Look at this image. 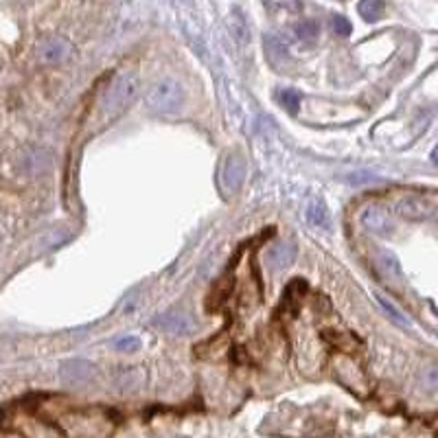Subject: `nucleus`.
I'll return each instance as SVG.
<instances>
[{"instance_id": "obj_1", "label": "nucleus", "mask_w": 438, "mask_h": 438, "mask_svg": "<svg viewBox=\"0 0 438 438\" xmlns=\"http://www.w3.org/2000/svg\"><path fill=\"white\" fill-rule=\"evenodd\" d=\"M138 93H140V79L136 73L116 75L105 88L103 99H101V110H103L105 121H112L116 116H121L136 101Z\"/></svg>"}, {"instance_id": "obj_2", "label": "nucleus", "mask_w": 438, "mask_h": 438, "mask_svg": "<svg viewBox=\"0 0 438 438\" xmlns=\"http://www.w3.org/2000/svg\"><path fill=\"white\" fill-rule=\"evenodd\" d=\"M184 101H187L184 85L173 77L156 79L147 90H145V103H147L150 110L158 114L180 112L184 108Z\"/></svg>"}, {"instance_id": "obj_3", "label": "nucleus", "mask_w": 438, "mask_h": 438, "mask_svg": "<svg viewBox=\"0 0 438 438\" xmlns=\"http://www.w3.org/2000/svg\"><path fill=\"white\" fill-rule=\"evenodd\" d=\"M62 427L71 438H108L112 434V421L99 410L68 412L62 419Z\"/></svg>"}, {"instance_id": "obj_4", "label": "nucleus", "mask_w": 438, "mask_h": 438, "mask_svg": "<svg viewBox=\"0 0 438 438\" xmlns=\"http://www.w3.org/2000/svg\"><path fill=\"white\" fill-rule=\"evenodd\" d=\"M392 211L401 217V219H407V221H425L429 217H434L436 209L434 204L421 195H403L395 202Z\"/></svg>"}, {"instance_id": "obj_5", "label": "nucleus", "mask_w": 438, "mask_h": 438, "mask_svg": "<svg viewBox=\"0 0 438 438\" xmlns=\"http://www.w3.org/2000/svg\"><path fill=\"white\" fill-rule=\"evenodd\" d=\"M154 327L169 335H189L195 331V320L184 309H169L154 318Z\"/></svg>"}, {"instance_id": "obj_6", "label": "nucleus", "mask_w": 438, "mask_h": 438, "mask_svg": "<svg viewBox=\"0 0 438 438\" xmlns=\"http://www.w3.org/2000/svg\"><path fill=\"white\" fill-rule=\"evenodd\" d=\"M360 221L368 232H372V235H390L395 228L388 209L382 207V204H368L360 215Z\"/></svg>"}, {"instance_id": "obj_7", "label": "nucleus", "mask_w": 438, "mask_h": 438, "mask_svg": "<svg viewBox=\"0 0 438 438\" xmlns=\"http://www.w3.org/2000/svg\"><path fill=\"white\" fill-rule=\"evenodd\" d=\"M246 180V160L241 154H230L221 167V187L226 193H237Z\"/></svg>"}, {"instance_id": "obj_8", "label": "nucleus", "mask_w": 438, "mask_h": 438, "mask_svg": "<svg viewBox=\"0 0 438 438\" xmlns=\"http://www.w3.org/2000/svg\"><path fill=\"white\" fill-rule=\"evenodd\" d=\"M38 55H40V60L46 62V64H62V62L71 60L73 44L64 38H48L40 44Z\"/></svg>"}, {"instance_id": "obj_9", "label": "nucleus", "mask_w": 438, "mask_h": 438, "mask_svg": "<svg viewBox=\"0 0 438 438\" xmlns=\"http://www.w3.org/2000/svg\"><path fill=\"white\" fill-rule=\"evenodd\" d=\"M62 372V379L71 386H81V384H88L95 375V366L90 362H83V360H68L62 364L60 368Z\"/></svg>"}, {"instance_id": "obj_10", "label": "nucleus", "mask_w": 438, "mask_h": 438, "mask_svg": "<svg viewBox=\"0 0 438 438\" xmlns=\"http://www.w3.org/2000/svg\"><path fill=\"white\" fill-rule=\"evenodd\" d=\"M266 261H268V266L272 270H285V268H289L291 263L296 261V246L287 244V241H281V244L272 246L266 252Z\"/></svg>"}, {"instance_id": "obj_11", "label": "nucleus", "mask_w": 438, "mask_h": 438, "mask_svg": "<svg viewBox=\"0 0 438 438\" xmlns=\"http://www.w3.org/2000/svg\"><path fill=\"white\" fill-rule=\"evenodd\" d=\"M375 266H377V272L382 274L384 278H388V281H395V278L403 276L401 263H399V259L390 250H379L377 256H375Z\"/></svg>"}, {"instance_id": "obj_12", "label": "nucleus", "mask_w": 438, "mask_h": 438, "mask_svg": "<svg viewBox=\"0 0 438 438\" xmlns=\"http://www.w3.org/2000/svg\"><path fill=\"white\" fill-rule=\"evenodd\" d=\"M307 219H309V224L316 226V228H323V230H329V228H331V217H329V209H327L325 199L313 197V199L309 202V207H307Z\"/></svg>"}, {"instance_id": "obj_13", "label": "nucleus", "mask_w": 438, "mask_h": 438, "mask_svg": "<svg viewBox=\"0 0 438 438\" xmlns=\"http://www.w3.org/2000/svg\"><path fill=\"white\" fill-rule=\"evenodd\" d=\"M266 53H268V60H270V64L274 68H285L289 64V51H287V46L278 38H274V36L266 38Z\"/></svg>"}, {"instance_id": "obj_14", "label": "nucleus", "mask_w": 438, "mask_h": 438, "mask_svg": "<svg viewBox=\"0 0 438 438\" xmlns=\"http://www.w3.org/2000/svg\"><path fill=\"white\" fill-rule=\"evenodd\" d=\"M228 28H230L232 38H235L239 44H248L250 42V24H248L246 16L241 14V9H235V11L230 14Z\"/></svg>"}, {"instance_id": "obj_15", "label": "nucleus", "mask_w": 438, "mask_h": 438, "mask_svg": "<svg viewBox=\"0 0 438 438\" xmlns=\"http://www.w3.org/2000/svg\"><path fill=\"white\" fill-rule=\"evenodd\" d=\"M375 298H377V305L384 309V313L392 320V323L397 325V327H401V329H410V320L405 318V313L403 311H399L386 296H382V294H375Z\"/></svg>"}, {"instance_id": "obj_16", "label": "nucleus", "mask_w": 438, "mask_h": 438, "mask_svg": "<svg viewBox=\"0 0 438 438\" xmlns=\"http://www.w3.org/2000/svg\"><path fill=\"white\" fill-rule=\"evenodd\" d=\"M358 11L366 22H377L379 18L384 16L386 5H384V0H360Z\"/></svg>"}, {"instance_id": "obj_17", "label": "nucleus", "mask_w": 438, "mask_h": 438, "mask_svg": "<svg viewBox=\"0 0 438 438\" xmlns=\"http://www.w3.org/2000/svg\"><path fill=\"white\" fill-rule=\"evenodd\" d=\"M296 33H298V38H301L303 42L313 44V42L318 40V36H320V24H318L316 20H305V22L298 24Z\"/></svg>"}, {"instance_id": "obj_18", "label": "nucleus", "mask_w": 438, "mask_h": 438, "mask_svg": "<svg viewBox=\"0 0 438 438\" xmlns=\"http://www.w3.org/2000/svg\"><path fill=\"white\" fill-rule=\"evenodd\" d=\"M421 386L429 392L438 390V364H432L421 372Z\"/></svg>"}, {"instance_id": "obj_19", "label": "nucleus", "mask_w": 438, "mask_h": 438, "mask_svg": "<svg viewBox=\"0 0 438 438\" xmlns=\"http://www.w3.org/2000/svg\"><path fill=\"white\" fill-rule=\"evenodd\" d=\"M278 99H281V103L285 105V110L289 114H296L301 110V95L296 90H281Z\"/></svg>"}, {"instance_id": "obj_20", "label": "nucleus", "mask_w": 438, "mask_h": 438, "mask_svg": "<svg viewBox=\"0 0 438 438\" xmlns=\"http://www.w3.org/2000/svg\"><path fill=\"white\" fill-rule=\"evenodd\" d=\"M114 348L123 350V353H134V350L140 348V340L136 335H121L114 340Z\"/></svg>"}, {"instance_id": "obj_21", "label": "nucleus", "mask_w": 438, "mask_h": 438, "mask_svg": "<svg viewBox=\"0 0 438 438\" xmlns=\"http://www.w3.org/2000/svg\"><path fill=\"white\" fill-rule=\"evenodd\" d=\"M331 26H333V31H335L338 36H342V38L350 36V31H353V26H350V22H348L344 16H335L333 22H331Z\"/></svg>"}]
</instances>
